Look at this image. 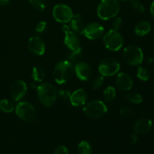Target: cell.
I'll use <instances>...</instances> for the list:
<instances>
[{"label":"cell","mask_w":154,"mask_h":154,"mask_svg":"<svg viewBox=\"0 0 154 154\" xmlns=\"http://www.w3.org/2000/svg\"><path fill=\"white\" fill-rule=\"evenodd\" d=\"M81 57H82V48L80 47L78 49L72 51V53H70L69 55V59L72 63H75L80 62Z\"/></svg>","instance_id":"cb8c5ba5"},{"label":"cell","mask_w":154,"mask_h":154,"mask_svg":"<svg viewBox=\"0 0 154 154\" xmlns=\"http://www.w3.org/2000/svg\"><path fill=\"white\" fill-rule=\"evenodd\" d=\"M0 110L6 114L13 112L15 110V105L9 99H4L0 101Z\"/></svg>","instance_id":"ffe728a7"},{"label":"cell","mask_w":154,"mask_h":154,"mask_svg":"<svg viewBox=\"0 0 154 154\" xmlns=\"http://www.w3.org/2000/svg\"><path fill=\"white\" fill-rule=\"evenodd\" d=\"M108 112V108L104 102L101 100H93L86 103L84 107V113L90 119L101 118Z\"/></svg>","instance_id":"5b68a950"},{"label":"cell","mask_w":154,"mask_h":154,"mask_svg":"<svg viewBox=\"0 0 154 154\" xmlns=\"http://www.w3.org/2000/svg\"><path fill=\"white\" fill-rule=\"evenodd\" d=\"M54 154H69V150L66 146H60L56 149Z\"/></svg>","instance_id":"d6a6232c"},{"label":"cell","mask_w":154,"mask_h":154,"mask_svg":"<svg viewBox=\"0 0 154 154\" xmlns=\"http://www.w3.org/2000/svg\"><path fill=\"white\" fill-rule=\"evenodd\" d=\"M126 99L129 102L133 104H140L143 102V97L140 93H129L126 95Z\"/></svg>","instance_id":"4316f807"},{"label":"cell","mask_w":154,"mask_h":154,"mask_svg":"<svg viewBox=\"0 0 154 154\" xmlns=\"http://www.w3.org/2000/svg\"><path fill=\"white\" fill-rule=\"evenodd\" d=\"M28 49L34 55L42 56L45 53L46 46L42 38L32 36L28 41Z\"/></svg>","instance_id":"5bb4252c"},{"label":"cell","mask_w":154,"mask_h":154,"mask_svg":"<svg viewBox=\"0 0 154 154\" xmlns=\"http://www.w3.org/2000/svg\"><path fill=\"white\" fill-rule=\"evenodd\" d=\"M118 1H129V0H118Z\"/></svg>","instance_id":"74e56055"},{"label":"cell","mask_w":154,"mask_h":154,"mask_svg":"<svg viewBox=\"0 0 154 154\" xmlns=\"http://www.w3.org/2000/svg\"><path fill=\"white\" fill-rule=\"evenodd\" d=\"M137 77L143 81H148L150 77V71L147 68L139 66L138 68V71H137Z\"/></svg>","instance_id":"d4e9b609"},{"label":"cell","mask_w":154,"mask_h":154,"mask_svg":"<svg viewBox=\"0 0 154 154\" xmlns=\"http://www.w3.org/2000/svg\"><path fill=\"white\" fill-rule=\"evenodd\" d=\"M153 126V123L150 119L141 118L135 122L134 125V132L137 135H144L147 133Z\"/></svg>","instance_id":"e0dca14e"},{"label":"cell","mask_w":154,"mask_h":154,"mask_svg":"<svg viewBox=\"0 0 154 154\" xmlns=\"http://www.w3.org/2000/svg\"><path fill=\"white\" fill-rule=\"evenodd\" d=\"M120 64L119 61L112 57L105 58L100 62L99 66V72L104 77H111L119 73Z\"/></svg>","instance_id":"ba28073f"},{"label":"cell","mask_w":154,"mask_h":154,"mask_svg":"<svg viewBox=\"0 0 154 154\" xmlns=\"http://www.w3.org/2000/svg\"><path fill=\"white\" fill-rule=\"evenodd\" d=\"M37 95L40 103L46 108L52 106L58 96L55 86L48 82L42 83L37 87Z\"/></svg>","instance_id":"6da1fadb"},{"label":"cell","mask_w":154,"mask_h":154,"mask_svg":"<svg viewBox=\"0 0 154 154\" xmlns=\"http://www.w3.org/2000/svg\"><path fill=\"white\" fill-rule=\"evenodd\" d=\"M78 152L79 154H91L93 152V147L90 142L87 141H82L78 144Z\"/></svg>","instance_id":"603a6c76"},{"label":"cell","mask_w":154,"mask_h":154,"mask_svg":"<svg viewBox=\"0 0 154 154\" xmlns=\"http://www.w3.org/2000/svg\"><path fill=\"white\" fill-rule=\"evenodd\" d=\"M75 74L79 80L87 81L93 75V69L89 63L86 62H78L74 66Z\"/></svg>","instance_id":"4fadbf2b"},{"label":"cell","mask_w":154,"mask_h":154,"mask_svg":"<svg viewBox=\"0 0 154 154\" xmlns=\"http://www.w3.org/2000/svg\"><path fill=\"white\" fill-rule=\"evenodd\" d=\"M46 28H47V23L44 20L39 21V22L36 24L35 31L37 32L38 33H42L43 32L45 31Z\"/></svg>","instance_id":"4dcf8cb0"},{"label":"cell","mask_w":154,"mask_h":154,"mask_svg":"<svg viewBox=\"0 0 154 154\" xmlns=\"http://www.w3.org/2000/svg\"><path fill=\"white\" fill-rule=\"evenodd\" d=\"M14 111L16 115L23 121L32 122L35 119L36 109L31 102H19L15 106Z\"/></svg>","instance_id":"52a82bcc"},{"label":"cell","mask_w":154,"mask_h":154,"mask_svg":"<svg viewBox=\"0 0 154 154\" xmlns=\"http://www.w3.org/2000/svg\"><path fill=\"white\" fill-rule=\"evenodd\" d=\"M119 113L123 117H127V116H129L132 113V110L129 108H128V107H123V108L120 109Z\"/></svg>","instance_id":"836d02e7"},{"label":"cell","mask_w":154,"mask_h":154,"mask_svg":"<svg viewBox=\"0 0 154 154\" xmlns=\"http://www.w3.org/2000/svg\"><path fill=\"white\" fill-rule=\"evenodd\" d=\"M86 24L80 14H74L70 21V28L78 34H83Z\"/></svg>","instance_id":"ac0fdd59"},{"label":"cell","mask_w":154,"mask_h":154,"mask_svg":"<svg viewBox=\"0 0 154 154\" xmlns=\"http://www.w3.org/2000/svg\"><path fill=\"white\" fill-rule=\"evenodd\" d=\"M32 77L35 82H41L44 81L45 77V72L40 66H35L32 70Z\"/></svg>","instance_id":"44dd1931"},{"label":"cell","mask_w":154,"mask_h":154,"mask_svg":"<svg viewBox=\"0 0 154 154\" xmlns=\"http://www.w3.org/2000/svg\"><path fill=\"white\" fill-rule=\"evenodd\" d=\"M75 75L73 64L69 60H63L55 66L53 72L54 81L58 84H64L69 82Z\"/></svg>","instance_id":"7a4b0ae2"},{"label":"cell","mask_w":154,"mask_h":154,"mask_svg":"<svg viewBox=\"0 0 154 154\" xmlns=\"http://www.w3.org/2000/svg\"><path fill=\"white\" fill-rule=\"evenodd\" d=\"M28 91L26 83L22 80L15 81L10 87V95L16 102H19L23 99Z\"/></svg>","instance_id":"7c38bea8"},{"label":"cell","mask_w":154,"mask_h":154,"mask_svg":"<svg viewBox=\"0 0 154 154\" xmlns=\"http://www.w3.org/2000/svg\"><path fill=\"white\" fill-rule=\"evenodd\" d=\"M117 91L113 86H108L103 92V98L105 102H111L116 97Z\"/></svg>","instance_id":"7402d4cb"},{"label":"cell","mask_w":154,"mask_h":154,"mask_svg":"<svg viewBox=\"0 0 154 154\" xmlns=\"http://www.w3.org/2000/svg\"><path fill=\"white\" fill-rule=\"evenodd\" d=\"M105 81V77L102 75H97L92 81V88L94 90H99L102 87Z\"/></svg>","instance_id":"83f0119b"},{"label":"cell","mask_w":154,"mask_h":154,"mask_svg":"<svg viewBox=\"0 0 154 154\" xmlns=\"http://www.w3.org/2000/svg\"><path fill=\"white\" fill-rule=\"evenodd\" d=\"M138 135L136 133H134L131 135V138H130V141L132 144H135V143L138 141Z\"/></svg>","instance_id":"e575fe53"},{"label":"cell","mask_w":154,"mask_h":154,"mask_svg":"<svg viewBox=\"0 0 154 154\" xmlns=\"http://www.w3.org/2000/svg\"><path fill=\"white\" fill-rule=\"evenodd\" d=\"M150 14H151L152 17H153V19H154V1L152 2L151 5H150Z\"/></svg>","instance_id":"8d00e7d4"},{"label":"cell","mask_w":154,"mask_h":154,"mask_svg":"<svg viewBox=\"0 0 154 154\" xmlns=\"http://www.w3.org/2000/svg\"><path fill=\"white\" fill-rule=\"evenodd\" d=\"M87 99H88V96L87 92L84 89L80 88L71 93L69 101L74 107H81L86 105Z\"/></svg>","instance_id":"2e32d148"},{"label":"cell","mask_w":154,"mask_h":154,"mask_svg":"<svg viewBox=\"0 0 154 154\" xmlns=\"http://www.w3.org/2000/svg\"><path fill=\"white\" fill-rule=\"evenodd\" d=\"M151 30V24L147 20H141L137 23L134 32L137 36H144L148 34Z\"/></svg>","instance_id":"d6986e66"},{"label":"cell","mask_w":154,"mask_h":154,"mask_svg":"<svg viewBox=\"0 0 154 154\" xmlns=\"http://www.w3.org/2000/svg\"><path fill=\"white\" fill-rule=\"evenodd\" d=\"M123 58L130 66H139L144 60V53L137 45H129L123 50Z\"/></svg>","instance_id":"8992f818"},{"label":"cell","mask_w":154,"mask_h":154,"mask_svg":"<svg viewBox=\"0 0 154 154\" xmlns=\"http://www.w3.org/2000/svg\"><path fill=\"white\" fill-rule=\"evenodd\" d=\"M29 2L30 5L38 11H43L46 8L47 0H29Z\"/></svg>","instance_id":"484cf974"},{"label":"cell","mask_w":154,"mask_h":154,"mask_svg":"<svg viewBox=\"0 0 154 154\" xmlns=\"http://www.w3.org/2000/svg\"><path fill=\"white\" fill-rule=\"evenodd\" d=\"M53 17L57 22L63 24L69 23L73 17V11L66 4H57L53 8Z\"/></svg>","instance_id":"9c48e42d"},{"label":"cell","mask_w":154,"mask_h":154,"mask_svg":"<svg viewBox=\"0 0 154 154\" xmlns=\"http://www.w3.org/2000/svg\"><path fill=\"white\" fill-rule=\"evenodd\" d=\"M122 25H123V20L121 17H115L113 18L112 22H111V26H112V29L117 30L119 31L120 28H121Z\"/></svg>","instance_id":"f546056e"},{"label":"cell","mask_w":154,"mask_h":154,"mask_svg":"<svg viewBox=\"0 0 154 154\" xmlns=\"http://www.w3.org/2000/svg\"><path fill=\"white\" fill-rule=\"evenodd\" d=\"M130 4L132 8L138 13H144V6L140 0H130Z\"/></svg>","instance_id":"f1b7e54d"},{"label":"cell","mask_w":154,"mask_h":154,"mask_svg":"<svg viewBox=\"0 0 154 154\" xmlns=\"http://www.w3.org/2000/svg\"><path fill=\"white\" fill-rule=\"evenodd\" d=\"M102 40L105 48L111 51H119L121 49L124 43V39L121 33L112 29L103 35Z\"/></svg>","instance_id":"277c9868"},{"label":"cell","mask_w":154,"mask_h":154,"mask_svg":"<svg viewBox=\"0 0 154 154\" xmlns=\"http://www.w3.org/2000/svg\"><path fill=\"white\" fill-rule=\"evenodd\" d=\"M58 96H60L62 99H70V96H71V93L68 90H66V89H62V90H60L58 91Z\"/></svg>","instance_id":"1f68e13d"},{"label":"cell","mask_w":154,"mask_h":154,"mask_svg":"<svg viewBox=\"0 0 154 154\" xmlns=\"http://www.w3.org/2000/svg\"><path fill=\"white\" fill-rule=\"evenodd\" d=\"M83 34L90 40H98L105 34V29L99 23L91 22L86 24Z\"/></svg>","instance_id":"8fae6325"},{"label":"cell","mask_w":154,"mask_h":154,"mask_svg":"<svg viewBox=\"0 0 154 154\" xmlns=\"http://www.w3.org/2000/svg\"><path fill=\"white\" fill-rule=\"evenodd\" d=\"M116 84L119 90L121 91H129L133 86V81L130 75L125 72L117 73L116 78Z\"/></svg>","instance_id":"9a60e30c"},{"label":"cell","mask_w":154,"mask_h":154,"mask_svg":"<svg viewBox=\"0 0 154 154\" xmlns=\"http://www.w3.org/2000/svg\"><path fill=\"white\" fill-rule=\"evenodd\" d=\"M62 31L65 34L64 44L70 51L78 49L81 46V39L78 33L70 28V26L66 24L62 26Z\"/></svg>","instance_id":"30bf717a"},{"label":"cell","mask_w":154,"mask_h":154,"mask_svg":"<svg viewBox=\"0 0 154 154\" xmlns=\"http://www.w3.org/2000/svg\"><path fill=\"white\" fill-rule=\"evenodd\" d=\"M10 2V0H0V5L5 6L8 5Z\"/></svg>","instance_id":"d590c367"},{"label":"cell","mask_w":154,"mask_h":154,"mask_svg":"<svg viewBox=\"0 0 154 154\" xmlns=\"http://www.w3.org/2000/svg\"><path fill=\"white\" fill-rule=\"evenodd\" d=\"M120 9L118 0H101L97 7V15L101 20H108L117 17Z\"/></svg>","instance_id":"3957f363"}]
</instances>
